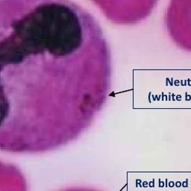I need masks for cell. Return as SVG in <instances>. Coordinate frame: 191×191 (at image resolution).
Segmentation results:
<instances>
[{"instance_id":"cell-1","label":"cell","mask_w":191,"mask_h":191,"mask_svg":"<svg viewBox=\"0 0 191 191\" xmlns=\"http://www.w3.org/2000/svg\"><path fill=\"white\" fill-rule=\"evenodd\" d=\"M111 66L99 25L72 0H0V151L64 144L81 85Z\"/></svg>"},{"instance_id":"cell-2","label":"cell","mask_w":191,"mask_h":191,"mask_svg":"<svg viewBox=\"0 0 191 191\" xmlns=\"http://www.w3.org/2000/svg\"><path fill=\"white\" fill-rule=\"evenodd\" d=\"M112 22L132 24L151 14L158 0H93Z\"/></svg>"},{"instance_id":"cell-3","label":"cell","mask_w":191,"mask_h":191,"mask_svg":"<svg viewBox=\"0 0 191 191\" xmlns=\"http://www.w3.org/2000/svg\"><path fill=\"white\" fill-rule=\"evenodd\" d=\"M165 23L175 43L182 49L191 51V0H171Z\"/></svg>"}]
</instances>
